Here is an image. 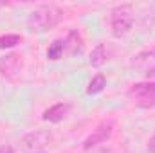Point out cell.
<instances>
[{
    "instance_id": "6da1fadb",
    "label": "cell",
    "mask_w": 155,
    "mask_h": 153,
    "mask_svg": "<svg viewBox=\"0 0 155 153\" xmlns=\"http://www.w3.org/2000/svg\"><path fill=\"white\" fill-rule=\"evenodd\" d=\"M63 13L60 7L49 4V5H40L36 7L31 15H29V27L33 31H49L52 27H56L61 20Z\"/></svg>"
},
{
    "instance_id": "7a4b0ae2",
    "label": "cell",
    "mask_w": 155,
    "mask_h": 153,
    "mask_svg": "<svg viewBox=\"0 0 155 153\" xmlns=\"http://www.w3.org/2000/svg\"><path fill=\"white\" fill-rule=\"evenodd\" d=\"M128 97L139 108H153L155 106V83L153 81L134 83L128 88Z\"/></svg>"
},
{
    "instance_id": "3957f363",
    "label": "cell",
    "mask_w": 155,
    "mask_h": 153,
    "mask_svg": "<svg viewBox=\"0 0 155 153\" xmlns=\"http://www.w3.org/2000/svg\"><path fill=\"white\" fill-rule=\"evenodd\" d=\"M110 25H112V34L116 38H123L130 33L132 25H134V11L130 5H119L112 11V18H110Z\"/></svg>"
},
{
    "instance_id": "277c9868",
    "label": "cell",
    "mask_w": 155,
    "mask_h": 153,
    "mask_svg": "<svg viewBox=\"0 0 155 153\" xmlns=\"http://www.w3.org/2000/svg\"><path fill=\"white\" fill-rule=\"evenodd\" d=\"M52 142V135L47 130H35L24 135L22 139V150L25 153H41Z\"/></svg>"
},
{
    "instance_id": "5b68a950",
    "label": "cell",
    "mask_w": 155,
    "mask_h": 153,
    "mask_svg": "<svg viewBox=\"0 0 155 153\" xmlns=\"http://www.w3.org/2000/svg\"><path fill=\"white\" fill-rule=\"evenodd\" d=\"M22 69H24V60L18 52H11V54H5L4 58H0V76L2 77L15 81L22 74Z\"/></svg>"
},
{
    "instance_id": "8992f818",
    "label": "cell",
    "mask_w": 155,
    "mask_h": 153,
    "mask_svg": "<svg viewBox=\"0 0 155 153\" xmlns=\"http://www.w3.org/2000/svg\"><path fill=\"white\" fill-rule=\"evenodd\" d=\"M112 130H114V122H112V121H103V122H99L97 128L83 141V150H90V148H94V146H97V144L107 142V141L110 139V135H112Z\"/></svg>"
},
{
    "instance_id": "52a82bcc",
    "label": "cell",
    "mask_w": 155,
    "mask_h": 153,
    "mask_svg": "<svg viewBox=\"0 0 155 153\" xmlns=\"http://www.w3.org/2000/svg\"><path fill=\"white\" fill-rule=\"evenodd\" d=\"M71 108L72 106L69 103H58V105H54V106H51V108H47L43 112V121H47V122H61L71 114Z\"/></svg>"
},
{
    "instance_id": "ba28073f",
    "label": "cell",
    "mask_w": 155,
    "mask_h": 153,
    "mask_svg": "<svg viewBox=\"0 0 155 153\" xmlns=\"http://www.w3.org/2000/svg\"><path fill=\"white\" fill-rule=\"evenodd\" d=\"M63 45H65V49H67L69 54H78L83 49V38H81V34L78 33L76 29H72L67 34V38L63 40Z\"/></svg>"
},
{
    "instance_id": "9c48e42d",
    "label": "cell",
    "mask_w": 155,
    "mask_h": 153,
    "mask_svg": "<svg viewBox=\"0 0 155 153\" xmlns=\"http://www.w3.org/2000/svg\"><path fill=\"white\" fill-rule=\"evenodd\" d=\"M107 45L105 43H99V45H96L94 47V50L90 52V65L92 67H101V65H105L107 63Z\"/></svg>"
},
{
    "instance_id": "30bf717a",
    "label": "cell",
    "mask_w": 155,
    "mask_h": 153,
    "mask_svg": "<svg viewBox=\"0 0 155 153\" xmlns=\"http://www.w3.org/2000/svg\"><path fill=\"white\" fill-rule=\"evenodd\" d=\"M63 50H65V45H63V40H54L49 49H47V58L51 61H58L60 58H63Z\"/></svg>"
},
{
    "instance_id": "8fae6325",
    "label": "cell",
    "mask_w": 155,
    "mask_h": 153,
    "mask_svg": "<svg viewBox=\"0 0 155 153\" xmlns=\"http://www.w3.org/2000/svg\"><path fill=\"white\" fill-rule=\"evenodd\" d=\"M105 86H107V77L103 76V74H97V76L92 77V81L88 83L87 94H88V96H96V94H99Z\"/></svg>"
},
{
    "instance_id": "7c38bea8",
    "label": "cell",
    "mask_w": 155,
    "mask_h": 153,
    "mask_svg": "<svg viewBox=\"0 0 155 153\" xmlns=\"http://www.w3.org/2000/svg\"><path fill=\"white\" fill-rule=\"evenodd\" d=\"M22 41L20 34H4L0 36V49H13Z\"/></svg>"
},
{
    "instance_id": "4fadbf2b",
    "label": "cell",
    "mask_w": 155,
    "mask_h": 153,
    "mask_svg": "<svg viewBox=\"0 0 155 153\" xmlns=\"http://www.w3.org/2000/svg\"><path fill=\"white\" fill-rule=\"evenodd\" d=\"M148 151L155 153V133L150 137V141H148Z\"/></svg>"
},
{
    "instance_id": "5bb4252c",
    "label": "cell",
    "mask_w": 155,
    "mask_h": 153,
    "mask_svg": "<svg viewBox=\"0 0 155 153\" xmlns=\"http://www.w3.org/2000/svg\"><path fill=\"white\" fill-rule=\"evenodd\" d=\"M146 79H155V65L148 70V72H146Z\"/></svg>"
},
{
    "instance_id": "9a60e30c",
    "label": "cell",
    "mask_w": 155,
    "mask_h": 153,
    "mask_svg": "<svg viewBox=\"0 0 155 153\" xmlns=\"http://www.w3.org/2000/svg\"><path fill=\"white\" fill-rule=\"evenodd\" d=\"M0 153H15V150H13L11 146H7V144H5V146H2V148H0Z\"/></svg>"
},
{
    "instance_id": "2e32d148",
    "label": "cell",
    "mask_w": 155,
    "mask_h": 153,
    "mask_svg": "<svg viewBox=\"0 0 155 153\" xmlns=\"http://www.w3.org/2000/svg\"><path fill=\"white\" fill-rule=\"evenodd\" d=\"M4 5H7V2H4V0H0V7H4Z\"/></svg>"
}]
</instances>
